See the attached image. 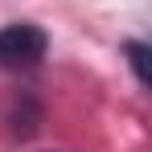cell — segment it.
I'll use <instances>...</instances> for the list:
<instances>
[{
	"label": "cell",
	"instance_id": "6da1fadb",
	"mask_svg": "<svg viewBox=\"0 0 152 152\" xmlns=\"http://www.w3.org/2000/svg\"><path fill=\"white\" fill-rule=\"evenodd\" d=\"M45 50H50V37L33 21H12L0 29V66L8 70H33L45 58Z\"/></svg>",
	"mask_w": 152,
	"mask_h": 152
},
{
	"label": "cell",
	"instance_id": "7a4b0ae2",
	"mask_svg": "<svg viewBox=\"0 0 152 152\" xmlns=\"http://www.w3.org/2000/svg\"><path fill=\"white\" fill-rule=\"evenodd\" d=\"M148 41H140V37H132V41H124V58L127 66H132V74H136V82L140 86H148Z\"/></svg>",
	"mask_w": 152,
	"mask_h": 152
}]
</instances>
